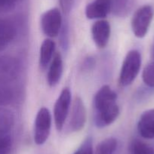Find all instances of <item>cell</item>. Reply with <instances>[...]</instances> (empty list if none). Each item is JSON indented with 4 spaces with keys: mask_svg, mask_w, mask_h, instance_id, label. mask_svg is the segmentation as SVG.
Returning a JSON list of instances; mask_svg holds the SVG:
<instances>
[{
    "mask_svg": "<svg viewBox=\"0 0 154 154\" xmlns=\"http://www.w3.org/2000/svg\"><path fill=\"white\" fill-rule=\"evenodd\" d=\"M71 104V92L64 88L57 97L54 107V119L57 131H61L64 126Z\"/></svg>",
    "mask_w": 154,
    "mask_h": 154,
    "instance_id": "cell-5",
    "label": "cell"
},
{
    "mask_svg": "<svg viewBox=\"0 0 154 154\" xmlns=\"http://www.w3.org/2000/svg\"><path fill=\"white\" fill-rule=\"evenodd\" d=\"M116 147V139L114 137H108L98 143L94 154H113Z\"/></svg>",
    "mask_w": 154,
    "mask_h": 154,
    "instance_id": "cell-16",
    "label": "cell"
},
{
    "mask_svg": "<svg viewBox=\"0 0 154 154\" xmlns=\"http://www.w3.org/2000/svg\"><path fill=\"white\" fill-rule=\"evenodd\" d=\"M14 123V116L9 109L0 107V135L5 134L12 128Z\"/></svg>",
    "mask_w": 154,
    "mask_h": 154,
    "instance_id": "cell-15",
    "label": "cell"
},
{
    "mask_svg": "<svg viewBox=\"0 0 154 154\" xmlns=\"http://www.w3.org/2000/svg\"><path fill=\"white\" fill-rule=\"evenodd\" d=\"M137 130L143 138L154 139V109L142 113L137 123Z\"/></svg>",
    "mask_w": 154,
    "mask_h": 154,
    "instance_id": "cell-10",
    "label": "cell"
},
{
    "mask_svg": "<svg viewBox=\"0 0 154 154\" xmlns=\"http://www.w3.org/2000/svg\"><path fill=\"white\" fill-rule=\"evenodd\" d=\"M91 34L94 43L97 47L103 48L107 45L110 36V25L105 20H98L91 26Z\"/></svg>",
    "mask_w": 154,
    "mask_h": 154,
    "instance_id": "cell-8",
    "label": "cell"
},
{
    "mask_svg": "<svg viewBox=\"0 0 154 154\" xmlns=\"http://www.w3.org/2000/svg\"><path fill=\"white\" fill-rule=\"evenodd\" d=\"M17 29L12 21L0 18V51L5 49L14 39Z\"/></svg>",
    "mask_w": 154,
    "mask_h": 154,
    "instance_id": "cell-12",
    "label": "cell"
},
{
    "mask_svg": "<svg viewBox=\"0 0 154 154\" xmlns=\"http://www.w3.org/2000/svg\"><path fill=\"white\" fill-rule=\"evenodd\" d=\"M76 0H60V7L64 14H69L73 8Z\"/></svg>",
    "mask_w": 154,
    "mask_h": 154,
    "instance_id": "cell-23",
    "label": "cell"
},
{
    "mask_svg": "<svg viewBox=\"0 0 154 154\" xmlns=\"http://www.w3.org/2000/svg\"><path fill=\"white\" fill-rule=\"evenodd\" d=\"M12 148V139L8 134L0 135V154H10Z\"/></svg>",
    "mask_w": 154,
    "mask_h": 154,
    "instance_id": "cell-20",
    "label": "cell"
},
{
    "mask_svg": "<svg viewBox=\"0 0 154 154\" xmlns=\"http://www.w3.org/2000/svg\"><path fill=\"white\" fill-rule=\"evenodd\" d=\"M130 154H154V149L141 140H134L131 142Z\"/></svg>",
    "mask_w": 154,
    "mask_h": 154,
    "instance_id": "cell-18",
    "label": "cell"
},
{
    "mask_svg": "<svg viewBox=\"0 0 154 154\" xmlns=\"http://www.w3.org/2000/svg\"><path fill=\"white\" fill-rule=\"evenodd\" d=\"M153 17V9L150 5H143L134 14L131 20L133 33L137 38H143L146 35Z\"/></svg>",
    "mask_w": 154,
    "mask_h": 154,
    "instance_id": "cell-4",
    "label": "cell"
},
{
    "mask_svg": "<svg viewBox=\"0 0 154 154\" xmlns=\"http://www.w3.org/2000/svg\"><path fill=\"white\" fill-rule=\"evenodd\" d=\"M62 17L58 8H54L45 11L41 17L42 32L50 38L57 36L61 28Z\"/></svg>",
    "mask_w": 154,
    "mask_h": 154,
    "instance_id": "cell-6",
    "label": "cell"
},
{
    "mask_svg": "<svg viewBox=\"0 0 154 154\" xmlns=\"http://www.w3.org/2000/svg\"><path fill=\"white\" fill-rule=\"evenodd\" d=\"M63 73V60L59 52H56L50 63L48 68L47 81L51 87H54L61 79Z\"/></svg>",
    "mask_w": 154,
    "mask_h": 154,
    "instance_id": "cell-13",
    "label": "cell"
},
{
    "mask_svg": "<svg viewBox=\"0 0 154 154\" xmlns=\"http://www.w3.org/2000/svg\"><path fill=\"white\" fill-rule=\"evenodd\" d=\"M22 0H0V14L13 9Z\"/></svg>",
    "mask_w": 154,
    "mask_h": 154,
    "instance_id": "cell-22",
    "label": "cell"
},
{
    "mask_svg": "<svg viewBox=\"0 0 154 154\" xmlns=\"http://www.w3.org/2000/svg\"><path fill=\"white\" fill-rule=\"evenodd\" d=\"M51 115L48 109L41 108L35 116L34 124V141L37 145H42L49 137L51 128Z\"/></svg>",
    "mask_w": 154,
    "mask_h": 154,
    "instance_id": "cell-3",
    "label": "cell"
},
{
    "mask_svg": "<svg viewBox=\"0 0 154 154\" xmlns=\"http://www.w3.org/2000/svg\"><path fill=\"white\" fill-rule=\"evenodd\" d=\"M55 43L51 38H46L43 41L39 51V65L42 69H45L51 63L54 55Z\"/></svg>",
    "mask_w": 154,
    "mask_h": 154,
    "instance_id": "cell-14",
    "label": "cell"
},
{
    "mask_svg": "<svg viewBox=\"0 0 154 154\" xmlns=\"http://www.w3.org/2000/svg\"><path fill=\"white\" fill-rule=\"evenodd\" d=\"M142 79L147 86L154 88V62L146 65L142 73Z\"/></svg>",
    "mask_w": 154,
    "mask_h": 154,
    "instance_id": "cell-19",
    "label": "cell"
},
{
    "mask_svg": "<svg viewBox=\"0 0 154 154\" xmlns=\"http://www.w3.org/2000/svg\"><path fill=\"white\" fill-rule=\"evenodd\" d=\"M141 66V55L137 50L128 51L125 56L121 68L119 75V83L122 86L131 85L137 75Z\"/></svg>",
    "mask_w": 154,
    "mask_h": 154,
    "instance_id": "cell-2",
    "label": "cell"
},
{
    "mask_svg": "<svg viewBox=\"0 0 154 154\" xmlns=\"http://www.w3.org/2000/svg\"><path fill=\"white\" fill-rule=\"evenodd\" d=\"M86 122V110L83 101L79 97L73 100L69 118V128L73 131H79Z\"/></svg>",
    "mask_w": 154,
    "mask_h": 154,
    "instance_id": "cell-7",
    "label": "cell"
},
{
    "mask_svg": "<svg viewBox=\"0 0 154 154\" xmlns=\"http://www.w3.org/2000/svg\"><path fill=\"white\" fill-rule=\"evenodd\" d=\"M18 70V64L14 58L7 56L0 57V84H6L13 79Z\"/></svg>",
    "mask_w": 154,
    "mask_h": 154,
    "instance_id": "cell-11",
    "label": "cell"
},
{
    "mask_svg": "<svg viewBox=\"0 0 154 154\" xmlns=\"http://www.w3.org/2000/svg\"><path fill=\"white\" fill-rule=\"evenodd\" d=\"M112 7V0H94L85 8V15L88 19L104 18L109 14Z\"/></svg>",
    "mask_w": 154,
    "mask_h": 154,
    "instance_id": "cell-9",
    "label": "cell"
},
{
    "mask_svg": "<svg viewBox=\"0 0 154 154\" xmlns=\"http://www.w3.org/2000/svg\"><path fill=\"white\" fill-rule=\"evenodd\" d=\"M14 98V91L7 84H0V107L8 105Z\"/></svg>",
    "mask_w": 154,
    "mask_h": 154,
    "instance_id": "cell-17",
    "label": "cell"
},
{
    "mask_svg": "<svg viewBox=\"0 0 154 154\" xmlns=\"http://www.w3.org/2000/svg\"><path fill=\"white\" fill-rule=\"evenodd\" d=\"M74 154H94L92 138L91 137H87Z\"/></svg>",
    "mask_w": 154,
    "mask_h": 154,
    "instance_id": "cell-21",
    "label": "cell"
},
{
    "mask_svg": "<svg viewBox=\"0 0 154 154\" xmlns=\"http://www.w3.org/2000/svg\"><path fill=\"white\" fill-rule=\"evenodd\" d=\"M117 94L109 85H103L94 95L95 109L94 122L98 128L112 124L119 115V108L116 103Z\"/></svg>",
    "mask_w": 154,
    "mask_h": 154,
    "instance_id": "cell-1",
    "label": "cell"
}]
</instances>
